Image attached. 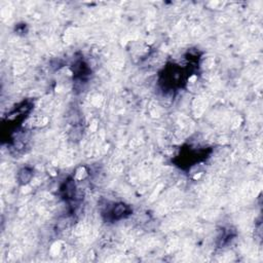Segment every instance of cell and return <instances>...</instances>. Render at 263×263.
I'll use <instances>...</instances> for the list:
<instances>
[{"instance_id": "1", "label": "cell", "mask_w": 263, "mask_h": 263, "mask_svg": "<svg viewBox=\"0 0 263 263\" xmlns=\"http://www.w3.org/2000/svg\"><path fill=\"white\" fill-rule=\"evenodd\" d=\"M131 212L132 210L129 206H126L124 203H118L114 204L110 210L107 211V215H108V219H110L111 221H115L130 215Z\"/></svg>"}]
</instances>
